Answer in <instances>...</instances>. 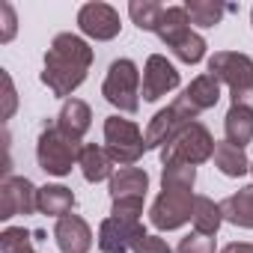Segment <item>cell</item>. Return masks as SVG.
Masks as SVG:
<instances>
[{"instance_id": "1", "label": "cell", "mask_w": 253, "mask_h": 253, "mask_svg": "<svg viewBox=\"0 0 253 253\" xmlns=\"http://www.w3.org/2000/svg\"><path fill=\"white\" fill-rule=\"evenodd\" d=\"M89 66H92V48L75 33H57L51 48L45 51L42 84L57 98H69L86 81Z\"/></svg>"}, {"instance_id": "2", "label": "cell", "mask_w": 253, "mask_h": 253, "mask_svg": "<svg viewBox=\"0 0 253 253\" xmlns=\"http://www.w3.org/2000/svg\"><path fill=\"white\" fill-rule=\"evenodd\" d=\"M209 75L229 86L232 104L253 107V60L238 51H217L209 57Z\"/></svg>"}, {"instance_id": "3", "label": "cell", "mask_w": 253, "mask_h": 253, "mask_svg": "<svg viewBox=\"0 0 253 253\" xmlns=\"http://www.w3.org/2000/svg\"><path fill=\"white\" fill-rule=\"evenodd\" d=\"M81 140L66 134L60 125H48V128L39 134L36 143V161L48 176H69L72 167L81 161Z\"/></svg>"}, {"instance_id": "4", "label": "cell", "mask_w": 253, "mask_h": 253, "mask_svg": "<svg viewBox=\"0 0 253 253\" xmlns=\"http://www.w3.org/2000/svg\"><path fill=\"white\" fill-rule=\"evenodd\" d=\"M101 95L107 104H113L122 113H137L140 110V69H137V63L128 57L113 60L107 75H104Z\"/></svg>"}, {"instance_id": "5", "label": "cell", "mask_w": 253, "mask_h": 253, "mask_svg": "<svg viewBox=\"0 0 253 253\" xmlns=\"http://www.w3.org/2000/svg\"><path fill=\"white\" fill-rule=\"evenodd\" d=\"M104 149H107L113 164L134 167L143 158V152H146V140H143L140 125L131 122V119L107 116L104 119Z\"/></svg>"}, {"instance_id": "6", "label": "cell", "mask_w": 253, "mask_h": 253, "mask_svg": "<svg viewBox=\"0 0 253 253\" xmlns=\"http://www.w3.org/2000/svg\"><path fill=\"white\" fill-rule=\"evenodd\" d=\"M214 149H217V143H214L211 131L206 128L203 122H191L158 152H161V164L182 161V164H194L197 167V164H206L214 155Z\"/></svg>"}, {"instance_id": "7", "label": "cell", "mask_w": 253, "mask_h": 253, "mask_svg": "<svg viewBox=\"0 0 253 253\" xmlns=\"http://www.w3.org/2000/svg\"><path fill=\"white\" fill-rule=\"evenodd\" d=\"M194 200H197L194 191H161L158 200L149 209L152 226L161 229V232H170V229L185 226L194 217Z\"/></svg>"}, {"instance_id": "8", "label": "cell", "mask_w": 253, "mask_h": 253, "mask_svg": "<svg viewBox=\"0 0 253 253\" xmlns=\"http://www.w3.org/2000/svg\"><path fill=\"white\" fill-rule=\"evenodd\" d=\"M39 209V188L24 176H6L0 185V220L15 214H33Z\"/></svg>"}, {"instance_id": "9", "label": "cell", "mask_w": 253, "mask_h": 253, "mask_svg": "<svg viewBox=\"0 0 253 253\" xmlns=\"http://www.w3.org/2000/svg\"><path fill=\"white\" fill-rule=\"evenodd\" d=\"M78 27L84 36H89L95 42H110L119 36L122 21L110 3H84L78 9Z\"/></svg>"}, {"instance_id": "10", "label": "cell", "mask_w": 253, "mask_h": 253, "mask_svg": "<svg viewBox=\"0 0 253 253\" xmlns=\"http://www.w3.org/2000/svg\"><path fill=\"white\" fill-rule=\"evenodd\" d=\"M191 122H197L179 101H173L170 107H164V110H158L155 116H152V122H149V128H146V134H143V140H146V149H164L185 125H191Z\"/></svg>"}, {"instance_id": "11", "label": "cell", "mask_w": 253, "mask_h": 253, "mask_svg": "<svg viewBox=\"0 0 253 253\" xmlns=\"http://www.w3.org/2000/svg\"><path fill=\"white\" fill-rule=\"evenodd\" d=\"M140 235H146L140 220L104 217L98 226V247H101V253H128Z\"/></svg>"}, {"instance_id": "12", "label": "cell", "mask_w": 253, "mask_h": 253, "mask_svg": "<svg viewBox=\"0 0 253 253\" xmlns=\"http://www.w3.org/2000/svg\"><path fill=\"white\" fill-rule=\"evenodd\" d=\"M179 86V72L176 66L161 57V54H152L143 66V98L146 101H158L161 95L173 92Z\"/></svg>"}, {"instance_id": "13", "label": "cell", "mask_w": 253, "mask_h": 253, "mask_svg": "<svg viewBox=\"0 0 253 253\" xmlns=\"http://www.w3.org/2000/svg\"><path fill=\"white\" fill-rule=\"evenodd\" d=\"M194 119L203 113V110H209V107H214L217 101H220V81L214 78V75H197L188 86H185V92L176 98Z\"/></svg>"}, {"instance_id": "14", "label": "cell", "mask_w": 253, "mask_h": 253, "mask_svg": "<svg viewBox=\"0 0 253 253\" xmlns=\"http://www.w3.org/2000/svg\"><path fill=\"white\" fill-rule=\"evenodd\" d=\"M54 238H57L60 253H89V247H92V229L78 214L60 217L54 226Z\"/></svg>"}, {"instance_id": "15", "label": "cell", "mask_w": 253, "mask_h": 253, "mask_svg": "<svg viewBox=\"0 0 253 253\" xmlns=\"http://www.w3.org/2000/svg\"><path fill=\"white\" fill-rule=\"evenodd\" d=\"M149 191V176L140 167H119L110 176V200L113 203H125V200H146Z\"/></svg>"}, {"instance_id": "16", "label": "cell", "mask_w": 253, "mask_h": 253, "mask_svg": "<svg viewBox=\"0 0 253 253\" xmlns=\"http://www.w3.org/2000/svg\"><path fill=\"white\" fill-rule=\"evenodd\" d=\"M57 125H60L66 134H72V137L81 140V137L89 131V125H92V110H89V104L81 101V98H66L63 107H60V113H57Z\"/></svg>"}, {"instance_id": "17", "label": "cell", "mask_w": 253, "mask_h": 253, "mask_svg": "<svg viewBox=\"0 0 253 253\" xmlns=\"http://www.w3.org/2000/svg\"><path fill=\"white\" fill-rule=\"evenodd\" d=\"M223 131H226V143L244 149L253 140V107L232 104L223 116Z\"/></svg>"}, {"instance_id": "18", "label": "cell", "mask_w": 253, "mask_h": 253, "mask_svg": "<svg viewBox=\"0 0 253 253\" xmlns=\"http://www.w3.org/2000/svg\"><path fill=\"white\" fill-rule=\"evenodd\" d=\"M158 39L173 51L188 33H191V18H188V12H185V6H167L164 9V15H161V21H158Z\"/></svg>"}, {"instance_id": "19", "label": "cell", "mask_w": 253, "mask_h": 253, "mask_svg": "<svg viewBox=\"0 0 253 253\" xmlns=\"http://www.w3.org/2000/svg\"><path fill=\"white\" fill-rule=\"evenodd\" d=\"M78 167H81V173H84V179L86 182H110V176H113V161H110V155H107V149L104 146H95V143H89V146H84L81 149V161H78Z\"/></svg>"}, {"instance_id": "20", "label": "cell", "mask_w": 253, "mask_h": 253, "mask_svg": "<svg viewBox=\"0 0 253 253\" xmlns=\"http://www.w3.org/2000/svg\"><path fill=\"white\" fill-rule=\"evenodd\" d=\"M220 211H223V220H229L232 226L253 229V185L241 188L238 194H229L220 203Z\"/></svg>"}, {"instance_id": "21", "label": "cell", "mask_w": 253, "mask_h": 253, "mask_svg": "<svg viewBox=\"0 0 253 253\" xmlns=\"http://www.w3.org/2000/svg\"><path fill=\"white\" fill-rule=\"evenodd\" d=\"M75 209V194L66 185H45L39 188V211L48 217H66Z\"/></svg>"}, {"instance_id": "22", "label": "cell", "mask_w": 253, "mask_h": 253, "mask_svg": "<svg viewBox=\"0 0 253 253\" xmlns=\"http://www.w3.org/2000/svg\"><path fill=\"white\" fill-rule=\"evenodd\" d=\"M214 167H217L223 176H229V179H238V176L250 173L247 152L238 149V146H232V143H226V140L217 143V149H214Z\"/></svg>"}, {"instance_id": "23", "label": "cell", "mask_w": 253, "mask_h": 253, "mask_svg": "<svg viewBox=\"0 0 253 253\" xmlns=\"http://www.w3.org/2000/svg\"><path fill=\"white\" fill-rule=\"evenodd\" d=\"M191 223H194V232H200V235H214V232L220 229V223H223L220 203H214V200H209V197H197V200H194V217H191Z\"/></svg>"}, {"instance_id": "24", "label": "cell", "mask_w": 253, "mask_h": 253, "mask_svg": "<svg viewBox=\"0 0 253 253\" xmlns=\"http://www.w3.org/2000/svg\"><path fill=\"white\" fill-rule=\"evenodd\" d=\"M226 9H229V6H223L220 0H188V3H185V12H188L191 24H197V27H203V30L217 27L220 18L226 15Z\"/></svg>"}, {"instance_id": "25", "label": "cell", "mask_w": 253, "mask_h": 253, "mask_svg": "<svg viewBox=\"0 0 253 253\" xmlns=\"http://www.w3.org/2000/svg\"><path fill=\"white\" fill-rule=\"evenodd\" d=\"M194 182H197V167L194 164H164V173H161V188L164 191H194Z\"/></svg>"}, {"instance_id": "26", "label": "cell", "mask_w": 253, "mask_h": 253, "mask_svg": "<svg viewBox=\"0 0 253 253\" xmlns=\"http://www.w3.org/2000/svg\"><path fill=\"white\" fill-rule=\"evenodd\" d=\"M164 9H167V6H161L158 0H131V3H128L131 21H134L140 30H152V33L158 30V21H161Z\"/></svg>"}, {"instance_id": "27", "label": "cell", "mask_w": 253, "mask_h": 253, "mask_svg": "<svg viewBox=\"0 0 253 253\" xmlns=\"http://www.w3.org/2000/svg\"><path fill=\"white\" fill-rule=\"evenodd\" d=\"M0 250L3 253H36L33 250V235L24 226H6L0 232Z\"/></svg>"}, {"instance_id": "28", "label": "cell", "mask_w": 253, "mask_h": 253, "mask_svg": "<svg viewBox=\"0 0 253 253\" xmlns=\"http://www.w3.org/2000/svg\"><path fill=\"white\" fill-rule=\"evenodd\" d=\"M173 54H176L182 63H191V66H194V63H200V60L206 57V39H203L200 33H194V30H191V33H188L176 48H173Z\"/></svg>"}, {"instance_id": "29", "label": "cell", "mask_w": 253, "mask_h": 253, "mask_svg": "<svg viewBox=\"0 0 253 253\" xmlns=\"http://www.w3.org/2000/svg\"><path fill=\"white\" fill-rule=\"evenodd\" d=\"M176 253H214V238L211 235H200V232H191L179 241Z\"/></svg>"}, {"instance_id": "30", "label": "cell", "mask_w": 253, "mask_h": 253, "mask_svg": "<svg viewBox=\"0 0 253 253\" xmlns=\"http://www.w3.org/2000/svg\"><path fill=\"white\" fill-rule=\"evenodd\" d=\"M131 253H173L170 250V244L164 241V238H158V235H140L137 241H134V247H131Z\"/></svg>"}, {"instance_id": "31", "label": "cell", "mask_w": 253, "mask_h": 253, "mask_svg": "<svg viewBox=\"0 0 253 253\" xmlns=\"http://www.w3.org/2000/svg\"><path fill=\"white\" fill-rule=\"evenodd\" d=\"M140 214H143V203L140 200L113 203V209H110V217H119V220H140Z\"/></svg>"}, {"instance_id": "32", "label": "cell", "mask_w": 253, "mask_h": 253, "mask_svg": "<svg viewBox=\"0 0 253 253\" xmlns=\"http://www.w3.org/2000/svg\"><path fill=\"white\" fill-rule=\"evenodd\" d=\"M0 15H3V30H0V42H12L15 27H18V18H15L12 3H0Z\"/></svg>"}, {"instance_id": "33", "label": "cell", "mask_w": 253, "mask_h": 253, "mask_svg": "<svg viewBox=\"0 0 253 253\" xmlns=\"http://www.w3.org/2000/svg\"><path fill=\"white\" fill-rule=\"evenodd\" d=\"M3 86H6V110H3V116L9 119L15 113V86H12V78L6 72H3Z\"/></svg>"}, {"instance_id": "34", "label": "cell", "mask_w": 253, "mask_h": 253, "mask_svg": "<svg viewBox=\"0 0 253 253\" xmlns=\"http://www.w3.org/2000/svg\"><path fill=\"white\" fill-rule=\"evenodd\" d=\"M220 253H253V244H247V241H241V244L232 241V244H226Z\"/></svg>"}, {"instance_id": "35", "label": "cell", "mask_w": 253, "mask_h": 253, "mask_svg": "<svg viewBox=\"0 0 253 253\" xmlns=\"http://www.w3.org/2000/svg\"><path fill=\"white\" fill-rule=\"evenodd\" d=\"M250 24H253V9H250Z\"/></svg>"}, {"instance_id": "36", "label": "cell", "mask_w": 253, "mask_h": 253, "mask_svg": "<svg viewBox=\"0 0 253 253\" xmlns=\"http://www.w3.org/2000/svg\"><path fill=\"white\" fill-rule=\"evenodd\" d=\"M250 173H253V164H250Z\"/></svg>"}]
</instances>
